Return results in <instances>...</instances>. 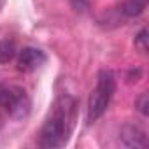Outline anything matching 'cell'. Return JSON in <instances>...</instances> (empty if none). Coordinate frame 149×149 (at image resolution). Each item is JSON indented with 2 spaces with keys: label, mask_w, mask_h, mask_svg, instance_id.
<instances>
[{
  "label": "cell",
  "mask_w": 149,
  "mask_h": 149,
  "mask_svg": "<svg viewBox=\"0 0 149 149\" xmlns=\"http://www.w3.org/2000/svg\"><path fill=\"white\" fill-rule=\"evenodd\" d=\"M116 91V79L114 74L111 70H100L98 79H97V86L90 97V104H88V121L93 123L97 121L109 107L112 97Z\"/></svg>",
  "instance_id": "obj_2"
},
{
  "label": "cell",
  "mask_w": 149,
  "mask_h": 149,
  "mask_svg": "<svg viewBox=\"0 0 149 149\" xmlns=\"http://www.w3.org/2000/svg\"><path fill=\"white\" fill-rule=\"evenodd\" d=\"M135 107H137V111H139L142 116H147V114H149V97H147V93H142V95L135 100Z\"/></svg>",
  "instance_id": "obj_8"
},
{
  "label": "cell",
  "mask_w": 149,
  "mask_h": 149,
  "mask_svg": "<svg viewBox=\"0 0 149 149\" xmlns=\"http://www.w3.org/2000/svg\"><path fill=\"white\" fill-rule=\"evenodd\" d=\"M16 56V42L13 39H4L0 42V65L9 63Z\"/></svg>",
  "instance_id": "obj_7"
},
{
  "label": "cell",
  "mask_w": 149,
  "mask_h": 149,
  "mask_svg": "<svg viewBox=\"0 0 149 149\" xmlns=\"http://www.w3.org/2000/svg\"><path fill=\"white\" fill-rule=\"evenodd\" d=\"M70 4H72V7L76 9L77 13H83V11H86V9H88L90 0H70Z\"/></svg>",
  "instance_id": "obj_10"
},
{
  "label": "cell",
  "mask_w": 149,
  "mask_h": 149,
  "mask_svg": "<svg viewBox=\"0 0 149 149\" xmlns=\"http://www.w3.org/2000/svg\"><path fill=\"white\" fill-rule=\"evenodd\" d=\"M146 7H147V0H125L123 13L128 18H137L146 11Z\"/></svg>",
  "instance_id": "obj_6"
},
{
  "label": "cell",
  "mask_w": 149,
  "mask_h": 149,
  "mask_svg": "<svg viewBox=\"0 0 149 149\" xmlns=\"http://www.w3.org/2000/svg\"><path fill=\"white\" fill-rule=\"evenodd\" d=\"M46 60L47 58L44 51L37 47H23L18 56V68L23 72H32V70H37L40 65H44Z\"/></svg>",
  "instance_id": "obj_4"
},
{
  "label": "cell",
  "mask_w": 149,
  "mask_h": 149,
  "mask_svg": "<svg viewBox=\"0 0 149 149\" xmlns=\"http://www.w3.org/2000/svg\"><path fill=\"white\" fill-rule=\"evenodd\" d=\"M135 46L140 49V51H147V32H146V28H142L140 30V33L135 37Z\"/></svg>",
  "instance_id": "obj_9"
},
{
  "label": "cell",
  "mask_w": 149,
  "mask_h": 149,
  "mask_svg": "<svg viewBox=\"0 0 149 149\" xmlns=\"http://www.w3.org/2000/svg\"><path fill=\"white\" fill-rule=\"evenodd\" d=\"M119 140L125 147H135V149H144L147 147V135L146 132L137 126V125H126L121 128Z\"/></svg>",
  "instance_id": "obj_5"
},
{
  "label": "cell",
  "mask_w": 149,
  "mask_h": 149,
  "mask_svg": "<svg viewBox=\"0 0 149 149\" xmlns=\"http://www.w3.org/2000/svg\"><path fill=\"white\" fill-rule=\"evenodd\" d=\"M76 119H77V102H76V98L70 97V95H61L54 102L46 123L40 128L39 146L42 149L63 147L68 142V139L74 132Z\"/></svg>",
  "instance_id": "obj_1"
},
{
  "label": "cell",
  "mask_w": 149,
  "mask_h": 149,
  "mask_svg": "<svg viewBox=\"0 0 149 149\" xmlns=\"http://www.w3.org/2000/svg\"><path fill=\"white\" fill-rule=\"evenodd\" d=\"M30 111V98L26 91L19 86L0 84V125L4 118L21 119Z\"/></svg>",
  "instance_id": "obj_3"
}]
</instances>
